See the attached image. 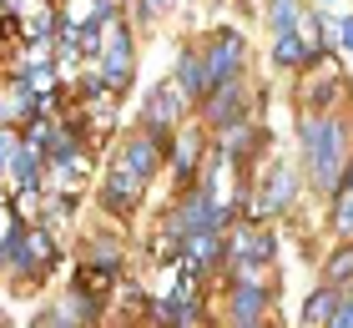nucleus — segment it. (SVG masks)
Listing matches in <instances>:
<instances>
[{
  "mask_svg": "<svg viewBox=\"0 0 353 328\" xmlns=\"http://www.w3.org/2000/svg\"><path fill=\"white\" fill-rule=\"evenodd\" d=\"M217 146H222V157L228 162H243L252 146H263V131L252 126V122H237V126H222V137H217Z\"/></svg>",
  "mask_w": 353,
  "mask_h": 328,
  "instance_id": "15",
  "label": "nucleus"
},
{
  "mask_svg": "<svg viewBox=\"0 0 353 328\" xmlns=\"http://www.w3.org/2000/svg\"><path fill=\"white\" fill-rule=\"evenodd\" d=\"M333 227L343 242H353V192H333Z\"/></svg>",
  "mask_w": 353,
  "mask_h": 328,
  "instance_id": "22",
  "label": "nucleus"
},
{
  "mask_svg": "<svg viewBox=\"0 0 353 328\" xmlns=\"http://www.w3.org/2000/svg\"><path fill=\"white\" fill-rule=\"evenodd\" d=\"M202 146H207V137H202L197 126H187L182 137H176V146H172V172L182 177V182H187L192 172H197V162H202Z\"/></svg>",
  "mask_w": 353,
  "mask_h": 328,
  "instance_id": "14",
  "label": "nucleus"
},
{
  "mask_svg": "<svg viewBox=\"0 0 353 328\" xmlns=\"http://www.w3.org/2000/svg\"><path fill=\"white\" fill-rule=\"evenodd\" d=\"M293 197H298V177H293V167H268V177H263V192L252 197V222H268L272 212H288L293 207Z\"/></svg>",
  "mask_w": 353,
  "mask_h": 328,
  "instance_id": "4",
  "label": "nucleus"
},
{
  "mask_svg": "<svg viewBox=\"0 0 353 328\" xmlns=\"http://www.w3.org/2000/svg\"><path fill=\"white\" fill-rule=\"evenodd\" d=\"M162 152H167V146L157 142L152 131H137V137H126V142H121V162H126V167H132L137 177H152V172H157V162H162Z\"/></svg>",
  "mask_w": 353,
  "mask_h": 328,
  "instance_id": "10",
  "label": "nucleus"
},
{
  "mask_svg": "<svg viewBox=\"0 0 353 328\" xmlns=\"http://www.w3.org/2000/svg\"><path fill=\"white\" fill-rule=\"evenodd\" d=\"M56 262V242H51V233H46V227H30V238H26V258H21V268L15 273H46Z\"/></svg>",
  "mask_w": 353,
  "mask_h": 328,
  "instance_id": "16",
  "label": "nucleus"
},
{
  "mask_svg": "<svg viewBox=\"0 0 353 328\" xmlns=\"http://www.w3.org/2000/svg\"><path fill=\"white\" fill-rule=\"evenodd\" d=\"M36 328H76V323H66V318H61L56 308H51V313H41V318H36Z\"/></svg>",
  "mask_w": 353,
  "mask_h": 328,
  "instance_id": "25",
  "label": "nucleus"
},
{
  "mask_svg": "<svg viewBox=\"0 0 353 328\" xmlns=\"http://www.w3.org/2000/svg\"><path fill=\"white\" fill-rule=\"evenodd\" d=\"M343 293H348V288H339V283L313 288V293H308V303H303V323H308V328H328L333 313H339V303H343Z\"/></svg>",
  "mask_w": 353,
  "mask_h": 328,
  "instance_id": "12",
  "label": "nucleus"
},
{
  "mask_svg": "<svg viewBox=\"0 0 353 328\" xmlns=\"http://www.w3.org/2000/svg\"><path fill=\"white\" fill-rule=\"evenodd\" d=\"M323 56H313V46L298 36V30H288V36H272V66L278 71H298V66H318Z\"/></svg>",
  "mask_w": 353,
  "mask_h": 328,
  "instance_id": "11",
  "label": "nucleus"
},
{
  "mask_svg": "<svg viewBox=\"0 0 353 328\" xmlns=\"http://www.w3.org/2000/svg\"><path fill=\"white\" fill-rule=\"evenodd\" d=\"M343 86H348V81H343V71H339V61H333V56H323V81H318V76H308V81L298 86V91H303L298 102H303V111H308V117H328V111L339 106Z\"/></svg>",
  "mask_w": 353,
  "mask_h": 328,
  "instance_id": "5",
  "label": "nucleus"
},
{
  "mask_svg": "<svg viewBox=\"0 0 353 328\" xmlns=\"http://www.w3.org/2000/svg\"><path fill=\"white\" fill-rule=\"evenodd\" d=\"M202 117L212 122V126H237V122L248 117V86H243V81H228V86H217V91L202 102Z\"/></svg>",
  "mask_w": 353,
  "mask_h": 328,
  "instance_id": "7",
  "label": "nucleus"
},
{
  "mask_svg": "<svg viewBox=\"0 0 353 328\" xmlns=\"http://www.w3.org/2000/svg\"><path fill=\"white\" fill-rule=\"evenodd\" d=\"M167 6H172V0H137V15H141V21H157Z\"/></svg>",
  "mask_w": 353,
  "mask_h": 328,
  "instance_id": "23",
  "label": "nucleus"
},
{
  "mask_svg": "<svg viewBox=\"0 0 353 328\" xmlns=\"http://www.w3.org/2000/svg\"><path fill=\"white\" fill-rule=\"evenodd\" d=\"M187 262H192V268H212V258L217 253H228V242H222L217 233H197V238H187Z\"/></svg>",
  "mask_w": 353,
  "mask_h": 328,
  "instance_id": "18",
  "label": "nucleus"
},
{
  "mask_svg": "<svg viewBox=\"0 0 353 328\" xmlns=\"http://www.w3.org/2000/svg\"><path fill=\"white\" fill-rule=\"evenodd\" d=\"M339 192H353V157H348V167H343V182H339Z\"/></svg>",
  "mask_w": 353,
  "mask_h": 328,
  "instance_id": "26",
  "label": "nucleus"
},
{
  "mask_svg": "<svg viewBox=\"0 0 353 328\" xmlns=\"http://www.w3.org/2000/svg\"><path fill=\"white\" fill-rule=\"evenodd\" d=\"M348 278H353V242H343V248L328 258V268H323V283H339L343 288Z\"/></svg>",
  "mask_w": 353,
  "mask_h": 328,
  "instance_id": "21",
  "label": "nucleus"
},
{
  "mask_svg": "<svg viewBox=\"0 0 353 328\" xmlns=\"http://www.w3.org/2000/svg\"><path fill=\"white\" fill-rule=\"evenodd\" d=\"M192 102L182 96V86H176V81H167V86H157L152 96H147V126H162V131H172L176 122H182V111H187Z\"/></svg>",
  "mask_w": 353,
  "mask_h": 328,
  "instance_id": "9",
  "label": "nucleus"
},
{
  "mask_svg": "<svg viewBox=\"0 0 353 328\" xmlns=\"http://www.w3.org/2000/svg\"><path fill=\"white\" fill-rule=\"evenodd\" d=\"M81 268H101V273H121V242H111V238H96L86 258H81Z\"/></svg>",
  "mask_w": 353,
  "mask_h": 328,
  "instance_id": "19",
  "label": "nucleus"
},
{
  "mask_svg": "<svg viewBox=\"0 0 353 328\" xmlns=\"http://www.w3.org/2000/svg\"><path fill=\"white\" fill-rule=\"evenodd\" d=\"M132 66H137V51H132V26L126 21H106V51H101V76L111 81V91L121 96V86L132 81Z\"/></svg>",
  "mask_w": 353,
  "mask_h": 328,
  "instance_id": "2",
  "label": "nucleus"
},
{
  "mask_svg": "<svg viewBox=\"0 0 353 328\" xmlns=\"http://www.w3.org/2000/svg\"><path fill=\"white\" fill-rule=\"evenodd\" d=\"M348 122L339 111H328V117H308L303 111V126H298V142H303V162H308L313 182L339 192L343 182V167H348Z\"/></svg>",
  "mask_w": 353,
  "mask_h": 328,
  "instance_id": "1",
  "label": "nucleus"
},
{
  "mask_svg": "<svg viewBox=\"0 0 353 328\" xmlns=\"http://www.w3.org/2000/svg\"><path fill=\"white\" fill-rule=\"evenodd\" d=\"M51 30H56L51 6H46V0H30V6H26V36L30 41H51Z\"/></svg>",
  "mask_w": 353,
  "mask_h": 328,
  "instance_id": "20",
  "label": "nucleus"
},
{
  "mask_svg": "<svg viewBox=\"0 0 353 328\" xmlns=\"http://www.w3.org/2000/svg\"><path fill=\"white\" fill-rule=\"evenodd\" d=\"M207 71H212V86H228V81H237V71H243V56H248V41L237 36V30L222 26L212 41H207Z\"/></svg>",
  "mask_w": 353,
  "mask_h": 328,
  "instance_id": "3",
  "label": "nucleus"
},
{
  "mask_svg": "<svg viewBox=\"0 0 353 328\" xmlns=\"http://www.w3.org/2000/svg\"><path fill=\"white\" fill-rule=\"evenodd\" d=\"M263 313H268V288L263 283H237L232 288V318H237V328H243V323H263Z\"/></svg>",
  "mask_w": 353,
  "mask_h": 328,
  "instance_id": "13",
  "label": "nucleus"
},
{
  "mask_svg": "<svg viewBox=\"0 0 353 328\" xmlns=\"http://www.w3.org/2000/svg\"><path fill=\"white\" fill-rule=\"evenodd\" d=\"M339 51L353 56V15H343V21H339Z\"/></svg>",
  "mask_w": 353,
  "mask_h": 328,
  "instance_id": "24",
  "label": "nucleus"
},
{
  "mask_svg": "<svg viewBox=\"0 0 353 328\" xmlns=\"http://www.w3.org/2000/svg\"><path fill=\"white\" fill-rule=\"evenodd\" d=\"M268 26H272V36H288V30H298L303 26V15H308V10H303V0H268Z\"/></svg>",
  "mask_w": 353,
  "mask_h": 328,
  "instance_id": "17",
  "label": "nucleus"
},
{
  "mask_svg": "<svg viewBox=\"0 0 353 328\" xmlns=\"http://www.w3.org/2000/svg\"><path fill=\"white\" fill-rule=\"evenodd\" d=\"M141 187H147V177H137L126 162H117V167L106 172V182H101V202L111 212H132L141 202Z\"/></svg>",
  "mask_w": 353,
  "mask_h": 328,
  "instance_id": "8",
  "label": "nucleus"
},
{
  "mask_svg": "<svg viewBox=\"0 0 353 328\" xmlns=\"http://www.w3.org/2000/svg\"><path fill=\"white\" fill-rule=\"evenodd\" d=\"M176 86H182V96L187 102H207V96H212L217 86H212V71H207V56L197 51V46H182V51H176Z\"/></svg>",
  "mask_w": 353,
  "mask_h": 328,
  "instance_id": "6",
  "label": "nucleus"
}]
</instances>
